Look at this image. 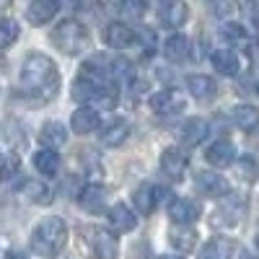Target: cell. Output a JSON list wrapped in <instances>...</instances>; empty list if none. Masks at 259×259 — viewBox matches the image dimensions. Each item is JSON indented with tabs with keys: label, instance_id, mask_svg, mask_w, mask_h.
<instances>
[{
	"label": "cell",
	"instance_id": "1",
	"mask_svg": "<svg viewBox=\"0 0 259 259\" xmlns=\"http://www.w3.org/2000/svg\"><path fill=\"white\" fill-rule=\"evenodd\" d=\"M18 85L26 96L36 101H52L55 94L60 91V73H57V65L52 62V57L41 55V52H31L24 60V65H21Z\"/></svg>",
	"mask_w": 259,
	"mask_h": 259
},
{
	"label": "cell",
	"instance_id": "2",
	"mask_svg": "<svg viewBox=\"0 0 259 259\" xmlns=\"http://www.w3.org/2000/svg\"><path fill=\"white\" fill-rule=\"evenodd\" d=\"M65 244H68V226L62 218H45L31 231V251L45 259H55Z\"/></svg>",
	"mask_w": 259,
	"mask_h": 259
},
{
	"label": "cell",
	"instance_id": "3",
	"mask_svg": "<svg viewBox=\"0 0 259 259\" xmlns=\"http://www.w3.org/2000/svg\"><path fill=\"white\" fill-rule=\"evenodd\" d=\"M52 45H55L60 52H65V55H80L83 47L89 45V31H85L83 24L68 18V21H62V24L55 26V31H52Z\"/></svg>",
	"mask_w": 259,
	"mask_h": 259
},
{
	"label": "cell",
	"instance_id": "4",
	"mask_svg": "<svg viewBox=\"0 0 259 259\" xmlns=\"http://www.w3.org/2000/svg\"><path fill=\"white\" fill-rule=\"evenodd\" d=\"M244 210H246V202L244 197H239V194H231V197H226L218 210H215L210 215V223L215 228H233V226H239V221L244 218Z\"/></svg>",
	"mask_w": 259,
	"mask_h": 259
},
{
	"label": "cell",
	"instance_id": "5",
	"mask_svg": "<svg viewBox=\"0 0 259 259\" xmlns=\"http://www.w3.org/2000/svg\"><path fill=\"white\" fill-rule=\"evenodd\" d=\"M150 109L156 114H166V117L182 114L187 109V96L177 89H163V91L150 96Z\"/></svg>",
	"mask_w": 259,
	"mask_h": 259
},
{
	"label": "cell",
	"instance_id": "6",
	"mask_svg": "<svg viewBox=\"0 0 259 259\" xmlns=\"http://www.w3.org/2000/svg\"><path fill=\"white\" fill-rule=\"evenodd\" d=\"M89 244H91V251L96 259H117L119 254V244L114 239V233L104 231V228H89Z\"/></svg>",
	"mask_w": 259,
	"mask_h": 259
},
{
	"label": "cell",
	"instance_id": "7",
	"mask_svg": "<svg viewBox=\"0 0 259 259\" xmlns=\"http://www.w3.org/2000/svg\"><path fill=\"white\" fill-rule=\"evenodd\" d=\"M168 215H171V221H174L177 226H192L202 215V207H200L197 200H192V197H177V200H171V205H168Z\"/></svg>",
	"mask_w": 259,
	"mask_h": 259
},
{
	"label": "cell",
	"instance_id": "8",
	"mask_svg": "<svg viewBox=\"0 0 259 259\" xmlns=\"http://www.w3.org/2000/svg\"><path fill=\"white\" fill-rule=\"evenodd\" d=\"M187 166H189V158L184 156V150H179V148H166L161 153V171L171 182L184 179Z\"/></svg>",
	"mask_w": 259,
	"mask_h": 259
},
{
	"label": "cell",
	"instance_id": "9",
	"mask_svg": "<svg viewBox=\"0 0 259 259\" xmlns=\"http://www.w3.org/2000/svg\"><path fill=\"white\" fill-rule=\"evenodd\" d=\"M194 187H197V192L205 194V197H226V194H231L226 177L215 174V171H200L197 179H194Z\"/></svg>",
	"mask_w": 259,
	"mask_h": 259
},
{
	"label": "cell",
	"instance_id": "10",
	"mask_svg": "<svg viewBox=\"0 0 259 259\" xmlns=\"http://www.w3.org/2000/svg\"><path fill=\"white\" fill-rule=\"evenodd\" d=\"M101 36H104V41H106L112 50H124V47H130V45L138 39V34L130 29L124 21H112V24L104 29Z\"/></svg>",
	"mask_w": 259,
	"mask_h": 259
},
{
	"label": "cell",
	"instance_id": "11",
	"mask_svg": "<svg viewBox=\"0 0 259 259\" xmlns=\"http://www.w3.org/2000/svg\"><path fill=\"white\" fill-rule=\"evenodd\" d=\"M18 194L31 205H50L52 202V189L41 179H21Z\"/></svg>",
	"mask_w": 259,
	"mask_h": 259
},
{
	"label": "cell",
	"instance_id": "12",
	"mask_svg": "<svg viewBox=\"0 0 259 259\" xmlns=\"http://www.w3.org/2000/svg\"><path fill=\"white\" fill-rule=\"evenodd\" d=\"M205 158H207V163L215 166V168H228V166H233L236 161H239V158H236V145H233L231 140H215V143L207 148Z\"/></svg>",
	"mask_w": 259,
	"mask_h": 259
},
{
	"label": "cell",
	"instance_id": "13",
	"mask_svg": "<svg viewBox=\"0 0 259 259\" xmlns=\"http://www.w3.org/2000/svg\"><path fill=\"white\" fill-rule=\"evenodd\" d=\"M161 24L168 26V29H182L187 24L189 18V8L184 0H166V3L161 6Z\"/></svg>",
	"mask_w": 259,
	"mask_h": 259
},
{
	"label": "cell",
	"instance_id": "14",
	"mask_svg": "<svg viewBox=\"0 0 259 259\" xmlns=\"http://www.w3.org/2000/svg\"><path fill=\"white\" fill-rule=\"evenodd\" d=\"M163 57L171 60V62H189L192 60V41L184 36V34H174L163 41Z\"/></svg>",
	"mask_w": 259,
	"mask_h": 259
},
{
	"label": "cell",
	"instance_id": "15",
	"mask_svg": "<svg viewBox=\"0 0 259 259\" xmlns=\"http://www.w3.org/2000/svg\"><path fill=\"white\" fill-rule=\"evenodd\" d=\"M70 127L75 135H89V133H96V130H101V117L96 109H91V106H80L78 112H73L70 117Z\"/></svg>",
	"mask_w": 259,
	"mask_h": 259
},
{
	"label": "cell",
	"instance_id": "16",
	"mask_svg": "<svg viewBox=\"0 0 259 259\" xmlns=\"http://www.w3.org/2000/svg\"><path fill=\"white\" fill-rule=\"evenodd\" d=\"M78 202H80L83 210H89L94 215L104 212V207H106V187H101V184H85L80 189V194H78Z\"/></svg>",
	"mask_w": 259,
	"mask_h": 259
},
{
	"label": "cell",
	"instance_id": "17",
	"mask_svg": "<svg viewBox=\"0 0 259 259\" xmlns=\"http://www.w3.org/2000/svg\"><path fill=\"white\" fill-rule=\"evenodd\" d=\"M57 11H60L57 0H34L26 8V21L31 26H45L57 16Z\"/></svg>",
	"mask_w": 259,
	"mask_h": 259
},
{
	"label": "cell",
	"instance_id": "18",
	"mask_svg": "<svg viewBox=\"0 0 259 259\" xmlns=\"http://www.w3.org/2000/svg\"><path fill=\"white\" fill-rule=\"evenodd\" d=\"M207 133H210V124L205 119H200V117H192V119H187L182 124V135L179 138H182V143L187 148H194V145H200V143L207 140Z\"/></svg>",
	"mask_w": 259,
	"mask_h": 259
},
{
	"label": "cell",
	"instance_id": "19",
	"mask_svg": "<svg viewBox=\"0 0 259 259\" xmlns=\"http://www.w3.org/2000/svg\"><path fill=\"white\" fill-rule=\"evenodd\" d=\"M168 244L174 246L177 251H192L194 246H197V231H194L192 226H171L168 228Z\"/></svg>",
	"mask_w": 259,
	"mask_h": 259
},
{
	"label": "cell",
	"instance_id": "20",
	"mask_svg": "<svg viewBox=\"0 0 259 259\" xmlns=\"http://www.w3.org/2000/svg\"><path fill=\"white\" fill-rule=\"evenodd\" d=\"M101 85H104V83H99V80H94V78H89V75L80 73V75L73 80V99H75L78 104H94L96 96H99V91H101Z\"/></svg>",
	"mask_w": 259,
	"mask_h": 259
},
{
	"label": "cell",
	"instance_id": "21",
	"mask_svg": "<svg viewBox=\"0 0 259 259\" xmlns=\"http://www.w3.org/2000/svg\"><path fill=\"white\" fill-rule=\"evenodd\" d=\"M127 135H130V124H127L124 119H114V122L104 124V127L99 130V140H101V145H106V148L122 145V143L127 140Z\"/></svg>",
	"mask_w": 259,
	"mask_h": 259
},
{
	"label": "cell",
	"instance_id": "22",
	"mask_svg": "<svg viewBox=\"0 0 259 259\" xmlns=\"http://www.w3.org/2000/svg\"><path fill=\"white\" fill-rule=\"evenodd\" d=\"M187 91L197 99V101H212L218 96V85L207 75H189L187 78Z\"/></svg>",
	"mask_w": 259,
	"mask_h": 259
},
{
	"label": "cell",
	"instance_id": "23",
	"mask_svg": "<svg viewBox=\"0 0 259 259\" xmlns=\"http://www.w3.org/2000/svg\"><path fill=\"white\" fill-rule=\"evenodd\" d=\"M210 62H212V68L218 70L221 75H226V78L239 75V70H241L239 55L231 52V50H215V52H212V57H210Z\"/></svg>",
	"mask_w": 259,
	"mask_h": 259
},
{
	"label": "cell",
	"instance_id": "24",
	"mask_svg": "<svg viewBox=\"0 0 259 259\" xmlns=\"http://www.w3.org/2000/svg\"><path fill=\"white\" fill-rule=\"evenodd\" d=\"M109 226L119 233H130V231H135L138 226V218H135V212L130 210L127 205H112L109 207Z\"/></svg>",
	"mask_w": 259,
	"mask_h": 259
},
{
	"label": "cell",
	"instance_id": "25",
	"mask_svg": "<svg viewBox=\"0 0 259 259\" xmlns=\"http://www.w3.org/2000/svg\"><path fill=\"white\" fill-rule=\"evenodd\" d=\"M233 124L241 130V133H254V130H259V109L251 104H241L236 106L233 114H231Z\"/></svg>",
	"mask_w": 259,
	"mask_h": 259
},
{
	"label": "cell",
	"instance_id": "26",
	"mask_svg": "<svg viewBox=\"0 0 259 259\" xmlns=\"http://www.w3.org/2000/svg\"><path fill=\"white\" fill-rule=\"evenodd\" d=\"M156 194H158V189L153 184H140L133 192V202H135V207H138L140 215H150V212L156 210V202H158Z\"/></svg>",
	"mask_w": 259,
	"mask_h": 259
},
{
	"label": "cell",
	"instance_id": "27",
	"mask_svg": "<svg viewBox=\"0 0 259 259\" xmlns=\"http://www.w3.org/2000/svg\"><path fill=\"white\" fill-rule=\"evenodd\" d=\"M34 166H36L39 174L55 177L57 171H60V156H57V150H52V148H41V150H36Z\"/></svg>",
	"mask_w": 259,
	"mask_h": 259
},
{
	"label": "cell",
	"instance_id": "28",
	"mask_svg": "<svg viewBox=\"0 0 259 259\" xmlns=\"http://www.w3.org/2000/svg\"><path fill=\"white\" fill-rule=\"evenodd\" d=\"M41 143H45L47 148H60V145H65L68 143V130H65L60 122H47L45 127H41Z\"/></svg>",
	"mask_w": 259,
	"mask_h": 259
},
{
	"label": "cell",
	"instance_id": "29",
	"mask_svg": "<svg viewBox=\"0 0 259 259\" xmlns=\"http://www.w3.org/2000/svg\"><path fill=\"white\" fill-rule=\"evenodd\" d=\"M231 254H233V244L228 239H212L200 251V259H231Z\"/></svg>",
	"mask_w": 259,
	"mask_h": 259
},
{
	"label": "cell",
	"instance_id": "30",
	"mask_svg": "<svg viewBox=\"0 0 259 259\" xmlns=\"http://www.w3.org/2000/svg\"><path fill=\"white\" fill-rule=\"evenodd\" d=\"M233 166H236V177L239 179H244V182H256L259 179V163L251 156H241Z\"/></svg>",
	"mask_w": 259,
	"mask_h": 259
},
{
	"label": "cell",
	"instance_id": "31",
	"mask_svg": "<svg viewBox=\"0 0 259 259\" xmlns=\"http://www.w3.org/2000/svg\"><path fill=\"white\" fill-rule=\"evenodd\" d=\"M16 39H18V24L13 18H3V24H0V47L8 50Z\"/></svg>",
	"mask_w": 259,
	"mask_h": 259
},
{
	"label": "cell",
	"instance_id": "32",
	"mask_svg": "<svg viewBox=\"0 0 259 259\" xmlns=\"http://www.w3.org/2000/svg\"><path fill=\"white\" fill-rule=\"evenodd\" d=\"M212 13L223 21H228L239 13V0H212Z\"/></svg>",
	"mask_w": 259,
	"mask_h": 259
},
{
	"label": "cell",
	"instance_id": "33",
	"mask_svg": "<svg viewBox=\"0 0 259 259\" xmlns=\"http://www.w3.org/2000/svg\"><path fill=\"white\" fill-rule=\"evenodd\" d=\"M223 39L231 41V45H246L249 34H246V29L239 26V24H226V26H223Z\"/></svg>",
	"mask_w": 259,
	"mask_h": 259
},
{
	"label": "cell",
	"instance_id": "34",
	"mask_svg": "<svg viewBox=\"0 0 259 259\" xmlns=\"http://www.w3.org/2000/svg\"><path fill=\"white\" fill-rule=\"evenodd\" d=\"M18 171H21V161H18V156L6 153V158H3V179H13Z\"/></svg>",
	"mask_w": 259,
	"mask_h": 259
},
{
	"label": "cell",
	"instance_id": "35",
	"mask_svg": "<svg viewBox=\"0 0 259 259\" xmlns=\"http://www.w3.org/2000/svg\"><path fill=\"white\" fill-rule=\"evenodd\" d=\"M122 11L130 18H140L145 11V0H122Z\"/></svg>",
	"mask_w": 259,
	"mask_h": 259
},
{
	"label": "cell",
	"instance_id": "36",
	"mask_svg": "<svg viewBox=\"0 0 259 259\" xmlns=\"http://www.w3.org/2000/svg\"><path fill=\"white\" fill-rule=\"evenodd\" d=\"M138 41H140L143 52H145V55H150V52L156 50V31H153V29H143V31L138 34Z\"/></svg>",
	"mask_w": 259,
	"mask_h": 259
},
{
	"label": "cell",
	"instance_id": "37",
	"mask_svg": "<svg viewBox=\"0 0 259 259\" xmlns=\"http://www.w3.org/2000/svg\"><path fill=\"white\" fill-rule=\"evenodd\" d=\"M8 259H26V256L18 254V251H8Z\"/></svg>",
	"mask_w": 259,
	"mask_h": 259
},
{
	"label": "cell",
	"instance_id": "38",
	"mask_svg": "<svg viewBox=\"0 0 259 259\" xmlns=\"http://www.w3.org/2000/svg\"><path fill=\"white\" fill-rule=\"evenodd\" d=\"M241 259H256V256H254V254H249V251H244V254H241Z\"/></svg>",
	"mask_w": 259,
	"mask_h": 259
},
{
	"label": "cell",
	"instance_id": "39",
	"mask_svg": "<svg viewBox=\"0 0 259 259\" xmlns=\"http://www.w3.org/2000/svg\"><path fill=\"white\" fill-rule=\"evenodd\" d=\"M254 244H256V251H259V233H256V239H254Z\"/></svg>",
	"mask_w": 259,
	"mask_h": 259
},
{
	"label": "cell",
	"instance_id": "40",
	"mask_svg": "<svg viewBox=\"0 0 259 259\" xmlns=\"http://www.w3.org/2000/svg\"><path fill=\"white\" fill-rule=\"evenodd\" d=\"M161 259H182V256H161Z\"/></svg>",
	"mask_w": 259,
	"mask_h": 259
}]
</instances>
